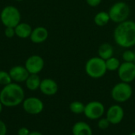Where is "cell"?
<instances>
[{"mask_svg":"<svg viewBox=\"0 0 135 135\" xmlns=\"http://www.w3.org/2000/svg\"><path fill=\"white\" fill-rule=\"evenodd\" d=\"M114 40L115 43L125 48L135 45V22L125 21L119 23L114 31Z\"/></svg>","mask_w":135,"mask_h":135,"instance_id":"obj_1","label":"cell"},{"mask_svg":"<svg viewBox=\"0 0 135 135\" xmlns=\"http://www.w3.org/2000/svg\"><path fill=\"white\" fill-rule=\"evenodd\" d=\"M25 98L23 89L16 83H10L0 93V101L6 107H14L20 104Z\"/></svg>","mask_w":135,"mask_h":135,"instance_id":"obj_2","label":"cell"},{"mask_svg":"<svg viewBox=\"0 0 135 135\" xmlns=\"http://www.w3.org/2000/svg\"><path fill=\"white\" fill-rule=\"evenodd\" d=\"M86 74L92 78L98 79L104 76L107 72L105 60L100 57L89 59L85 66Z\"/></svg>","mask_w":135,"mask_h":135,"instance_id":"obj_3","label":"cell"},{"mask_svg":"<svg viewBox=\"0 0 135 135\" xmlns=\"http://www.w3.org/2000/svg\"><path fill=\"white\" fill-rule=\"evenodd\" d=\"M0 19L6 27L15 28L21 21V13L15 6H7L2 10Z\"/></svg>","mask_w":135,"mask_h":135,"instance_id":"obj_4","label":"cell"},{"mask_svg":"<svg viewBox=\"0 0 135 135\" xmlns=\"http://www.w3.org/2000/svg\"><path fill=\"white\" fill-rule=\"evenodd\" d=\"M110 20L115 23H121L127 20L130 15V7L123 2H118L109 9Z\"/></svg>","mask_w":135,"mask_h":135,"instance_id":"obj_5","label":"cell"},{"mask_svg":"<svg viewBox=\"0 0 135 135\" xmlns=\"http://www.w3.org/2000/svg\"><path fill=\"white\" fill-rule=\"evenodd\" d=\"M133 94L132 87L130 83L119 82L114 85L112 89V97L117 103H124L129 100Z\"/></svg>","mask_w":135,"mask_h":135,"instance_id":"obj_6","label":"cell"},{"mask_svg":"<svg viewBox=\"0 0 135 135\" xmlns=\"http://www.w3.org/2000/svg\"><path fill=\"white\" fill-rule=\"evenodd\" d=\"M105 112L104 105L100 101H90L85 104L84 115L91 120H97L103 117Z\"/></svg>","mask_w":135,"mask_h":135,"instance_id":"obj_7","label":"cell"},{"mask_svg":"<svg viewBox=\"0 0 135 135\" xmlns=\"http://www.w3.org/2000/svg\"><path fill=\"white\" fill-rule=\"evenodd\" d=\"M118 75L123 82L130 83L135 79V63L124 62L118 69Z\"/></svg>","mask_w":135,"mask_h":135,"instance_id":"obj_8","label":"cell"},{"mask_svg":"<svg viewBox=\"0 0 135 135\" xmlns=\"http://www.w3.org/2000/svg\"><path fill=\"white\" fill-rule=\"evenodd\" d=\"M106 118L112 125L120 123L124 118V110L123 107L119 104L112 105L106 112Z\"/></svg>","mask_w":135,"mask_h":135,"instance_id":"obj_9","label":"cell"},{"mask_svg":"<svg viewBox=\"0 0 135 135\" xmlns=\"http://www.w3.org/2000/svg\"><path fill=\"white\" fill-rule=\"evenodd\" d=\"M44 66V61L40 55H32L28 58L25 62V68L30 74H37L40 73Z\"/></svg>","mask_w":135,"mask_h":135,"instance_id":"obj_10","label":"cell"},{"mask_svg":"<svg viewBox=\"0 0 135 135\" xmlns=\"http://www.w3.org/2000/svg\"><path fill=\"white\" fill-rule=\"evenodd\" d=\"M25 111L29 114L36 115L40 113L44 109L43 102L36 97H29L25 100L23 103Z\"/></svg>","mask_w":135,"mask_h":135,"instance_id":"obj_11","label":"cell"},{"mask_svg":"<svg viewBox=\"0 0 135 135\" xmlns=\"http://www.w3.org/2000/svg\"><path fill=\"white\" fill-rule=\"evenodd\" d=\"M12 80L17 82H23L27 80L29 76V73L27 69L22 66H16L10 69L9 72Z\"/></svg>","mask_w":135,"mask_h":135,"instance_id":"obj_12","label":"cell"},{"mask_svg":"<svg viewBox=\"0 0 135 135\" xmlns=\"http://www.w3.org/2000/svg\"><path fill=\"white\" fill-rule=\"evenodd\" d=\"M40 91L47 96L55 95L58 91V85L57 83L51 78H45L41 81L40 85Z\"/></svg>","mask_w":135,"mask_h":135,"instance_id":"obj_13","label":"cell"},{"mask_svg":"<svg viewBox=\"0 0 135 135\" xmlns=\"http://www.w3.org/2000/svg\"><path fill=\"white\" fill-rule=\"evenodd\" d=\"M48 37V32L44 27H37L32 30L30 39L35 44H40L45 41Z\"/></svg>","mask_w":135,"mask_h":135,"instance_id":"obj_14","label":"cell"},{"mask_svg":"<svg viewBox=\"0 0 135 135\" xmlns=\"http://www.w3.org/2000/svg\"><path fill=\"white\" fill-rule=\"evenodd\" d=\"M72 134L73 135H93V130L87 123L79 121L74 124Z\"/></svg>","mask_w":135,"mask_h":135,"instance_id":"obj_15","label":"cell"},{"mask_svg":"<svg viewBox=\"0 0 135 135\" xmlns=\"http://www.w3.org/2000/svg\"><path fill=\"white\" fill-rule=\"evenodd\" d=\"M15 35L21 39H25L30 37V35L32 32L31 25L28 23H19L15 28Z\"/></svg>","mask_w":135,"mask_h":135,"instance_id":"obj_16","label":"cell"},{"mask_svg":"<svg viewBox=\"0 0 135 135\" xmlns=\"http://www.w3.org/2000/svg\"><path fill=\"white\" fill-rule=\"evenodd\" d=\"M113 47L112 46L108 43H104L102 44L98 49V55L99 57L103 59L104 60H107L112 57L113 55Z\"/></svg>","mask_w":135,"mask_h":135,"instance_id":"obj_17","label":"cell"},{"mask_svg":"<svg viewBox=\"0 0 135 135\" xmlns=\"http://www.w3.org/2000/svg\"><path fill=\"white\" fill-rule=\"evenodd\" d=\"M110 21V16L108 13L105 11H101L97 13L94 17V22L97 26L103 27L106 25Z\"/></svg>","mask_w":135,"mask_h":135,"instance_id":"obj_18","label":"cell"},{"mask_svg":"<svg viewBox=\"0 0 135 135\" xmlns=\"http://www.w3.org/2000/svg\"><path fill=\"white\" fill-rule=\"evenodd\" d=\"M25 81L27 88L30 90H36L40 88V85L41 82L37 74H30Z\"/></svg>","mask_w":135,"mask_h":135,"instance_id":"obj_19","label":"cell"},{"mask_svg":"<svg viewBox=\"0 0 135 135\" xmlns=\"http://www.w3.org/2000/svg\"><path fill=\"white\" fill-rule=\"evenodd\" d=\"M85 104H84L81 101H74L70 104V110L71 112L74 114H82L85 111Z\"/></svg>","mask_w":135,"mask_h":135,"instance_id":"obj_20","label":"cell"},{"mask_svg":"<svg viewBox=\"0 0 135 135\" xmlns=\"http://www.w3.org/2000/svg\"><path fill=\"white\" fill-rule=\"evenodd\" d=\"M106 62V67L108 70L110 71H115L118 70V69L120 66V62L117 58L112 57L105 61Z\"/></svg>","mask_w":135,"mask_h":135,"instance_id":"obj_21","label":"cell"},{"mask_svg":"<svg viewBox=\"0 0 135 135\" xmlns=\"http://www.w3.org/2000/svg\"><path fill=\"white\" fill-rule=\"evenodd\" d=\"M11 81H12V78L9 74L6 71L1 70L0 71V84L3 85H7L12 83Z\"/></svg>","mask_w":135,"mask_h":135,"instance_id":"obj_22","label":"cell"},{"mask_svg":"<svg viewBox=\"0 0 135 135\" xmlns=\"http://www.w3.org/2000/svg\"><path fill=\"white\" fill-rule=\"evenodd\" d=\"M123 59L125 62H134V51L127 50L123 54Z\"/></svg>","mask_w":135,"mask_h":135,"instance_id":"obj_23","label":"cell"},{"mask_svg":"<svg viewBox=\"0 0 135 135\" xmlns=\"http://www.w3.org/2000/svg\"><path fill=\"white\" fill-rule=\"evenodd\" d=\"M110 125H111V123H110V122L108 121V119L106 117L105 118L102 117V118L98 119L97 126H98L99 129H100V130H103V131L107 130L109 127Z\"/></svg>","mask_w":135,"mask_h":135,"instance_id":"obj_24","label":"cell"},{"mask_svg":"<svg viewBox=\"0 0 135 135\" xmlns=\"http://www.w3.org/2000/svg\"><path fill=\"white\" fill-rule=\"evenodd\" d=\"M5 36L7 37V38H12L15 35V30H14V28H12V27H6V29H5Z\"/></svg>","mask_w":135,"mask_h":135,"instance_id":"obj_25","label":"cell"},{"mask_svg":"<svg viewBox=\"0 0 135 135\" xmlns=\"http://www.w3.org/2000/svg\"><path fill=\"white\" fill-rule=\"evenodd\" d=\"M101 1L102 0H86V2L89 6L95 7V6H97L101 2Z\"/></svg>","mask_w":135,"mask_h":135,"instance_id":"obj_26","label":"cell"},{"mask_svg":"<svg viewBox=\"0 0 135 135\" xmlns=\"http://www.w3.org/2000/svg\"><path fill=\"white\" fill-rule=\"evenodd\" d=\"M6 127L5 123L0 121V135H6Z\"/></svg>","mask_w":135,"mask_h":135,"instance_id":"obj_27","label":"cell"},{"mask_svg":"<svg viewBox=\"0 0 135 135\" xmlns=\"http://www.w3.org/2000/svg\"><path fill=\"white\" fill-rule=\"evenodd\" d=\"M29 134V131L27 128L22 127L18 131V135H28Z\"/></svg>","mask_w":135,"mask_h":135,"instance_id":"obj_28","label":"cell"},{"mask_svg":"<svg viewBox=\"0 0 135 135\" xmlns=\"http://www.w3.org/2000/svg\"><path fill=\"white\" fill-rule=\"evenodd\" d=\"M28 135H43V134H40V132H36V131H35V132L29 133V134Z\"/></svg>","mask_w":135,"mask_h":135,"instance_id":"obj_29","label":"cell"},{"mask_svg":"<svg viewBox=\"0 0 135 135\" xmlns=\"http://www.w3.org/2000/svg\"><path fill=\"white\" fill-rule=\"evenodd\" d=\"M2 103H1V101H0V113H1V112H2Z\"/></svg>","mask_w":135,"mask_h":135,"instance_id":"obj_30","label":"cell"},{"mask_svg":"<svg viewBox=\"0 0 135 135\" xmlns=\"http://www.w3.org/2000/svg\"><path fill=\"white\" fill-rule=\"evenodd\" d=\"M129 135H135V132H133V133H131V134H130Z\"/></svg>","mask_w":135,"mask_h":135,"instance_id":"obj_31","label":"cell"},{"mask_svg":"<svg viewBox=\"0 0 135 135\" xmlns=\"http://www.w3.org/2000/svg\"><path fill=\"white\" fill-rule=\"evenodd\" d=\"M16 1H18V2H21V1H22V0H16Z\"/></svg>","mask_w":135,"mask_h":135,"instance_id":"obj_32","label":"cell"},{"mask_svg":"<svg viewBox=\"0 0 135 135\" xmlns=\"http://www.w3.org/2000/svg\"><path fill=\"white\" fill-rule=\"evenodd\" d=\"M134 63H135V51H134Z\"/></svg>","mask_w":135,"mask_h":135,"instance_id":"obj_33","label":"cell"}]
</instances>
